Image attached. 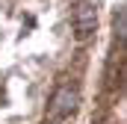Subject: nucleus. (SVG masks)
<instances>
[{"label": "nucleus", "instance_id": "1", "mask_svg": "<svg viewBox=\"0 0 127 124\" xmlns=\"http://www.w3.org/2000/svg\"><path fill=\"white\" fill-rule=\"evenodd\" d=\"M50 106H53V112H56V115H68V112H74V109H77V89L62 86L59 92L53 94Z\"/></svg>", "mask_w": 127, "mask_h": 124}, {"label": "nucleus", "instance_id": "2", "mask_svg": "<svg viewBox=\"0 0 127 124\" xmlns=\"http://www.w3.org/2000/svg\"><path fill=\"white\" fill-rule=\"evenodd\" d=\"M92 27H95V9H92V6H83V9H80V18H77V30L89 32Z\"/></svg>", "mask_w": 127, "mask_h": 124}]
</instances>
